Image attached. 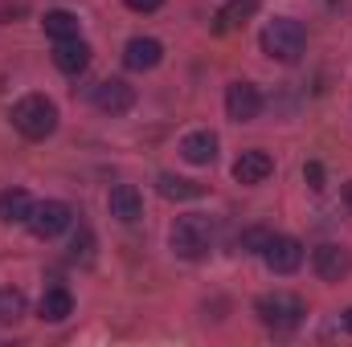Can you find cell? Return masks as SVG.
Listing matches in <instances>:
<instances>
[{"label": "cell", "instance_id": "obj_11", "mask_svg": "<svg viewBox=\"0 0 352 347\" xmlns=\"http://www.w3.org/2000/svg\"><path fill=\"white\" fill-rule=\"evenodd\" d=\"M311 265H316V274L324 278V282H340L344 274L352 270V254L344 250V246H320L316 254H311Z\"/></svg>", "mask_w": 352, "mask_h": 347}, {"label": "cell", "instance_id": "obj_20", "mask_svg": "<svg viewBox=\"0 0 352 347\" xmlns=\"http://www.w3.org/2000/svg\"><path fill=\"white\" fill-rule=\"evenodd\" d=\"M25 315V294L12 286H0V323H16Z\"/></svg>", "mask_w": 352, "mask_h": 347}, {"label": "cell", "instance_id": "obj_17", "mask_svg": "<svg viewBox=\"0 0 352 347\" xmlns=\"http://www.w3.org/2000/svg\"><path fill=\"white\" fill-rule=\"evenodd\" d=\"M156 188H160V196H168V200H197V196H205V184L184 180V176H173V172H160Z\"/></svg>", "mask_w": 352, "mask_h": 347}, {"label": "cell", "instance_id": "obj_24", "mask_svg": "<svg viewBox=\"0 0 352 347\" xmlns=\"http://www.w3.org/2000/svg\"><path fill=\"white\" fill-rule=\"evenodd\" d=\"M123 4H127L131 12H156V8H160L164 0H123Z\"/></svg>", "mask_w": 352, "mask_h": 347}, {"label": "cell", "instance_id": "obj_1", "mask_svg": "<svg viewBox=\"0 0 352 347\" xmlns=\"http://www.w3.org/2000/svg\"><path fill=\"white\" fill-rule=\"evenodd\" d=\"M12 127L25 135V139H50L58 131V106L45 98V94H25L16 106H12Z\"/></svg>", "mask_w": 352, "mask_h": 347}, {"label": "cell", "instance_id": "obj_8", "mask_svg": "<svg viewBox=\"0 0 352 347\" xmlns=\"http://www.w3.org/2000/svg\"><path fill=\"white\" fill-rule=\"evenodd\" d=\"M263 258L274 274H295V270L303 265V246H299L295 237H270L266 250H263Z\"/></svg>", "mask_w": 352, "mask_h": 347}, {"label": "cell", "instance_id": "obj_15", "mask_svg": "<svg viewBox=\"0 0 352 347\" xmlns=\"http://www.w3.org/2000/svg\"><path fill=\"white\" fill-rule=\"evenodd\" d=\"M270 172H274V160L266 152H242L238 164H234V180L238 184H263Z\"/></svg>", "mask_w": 352, "mask_h": 347}, {"label": "cell", "instance_id": "obj_25", "mask_svg": "<svg viewBox=\"0 0 352 347\" xmlns=\"http://www.w3.org/2000/svg\"><path fill=\"white\" fill-rule=\"evenodd\" d=\"M29 8L25 4H0V21H12V16H25Z\"/></svg>", "mask_w": 352, "mask_h": 347}, {"label": "cell", "instance_id": "obj_9", "mask_svg": "<svg viewBox=\"0 0 352 347\" xmlns=\"http://www.w3.org/2000/svg\"><path fill=\"white\" fill-rule=\"evenodd\" d=\"M160 58H164V45H160L156 37H131V41H127V49H123V66H127V70H135V74L156 70V66H160Z\"/></svg>", "mask_w": 352, "mask_h": 347}, {"label": "cell", "instance_id": "obj_27", "mask_svg": "<svg viewBox=\"0 0 352 347\" xmlns=\"http://www.w3.org/2000/svg\"><path fill=\"white\" fill-rule=\"evenodd\" d=\"M344 327H349V331H352V307H349V311H344Z\"/></svg>", "mask_w": 352, "mask_h": 347}, {"label": "cell", "instance_id": "obj_18", "mask_svg": "<svg viewBox=\"0 0 352 347\" xmlns=\"http://www.w3.org/2000/svg\"><path fill=\"white\" fill-rule=\"evenodd\" d=\"M254 12H258V0H230V4L217 12V33H230V29L246 25Z\"/></svg>", "mask_w": 352, "mask_h": 347}, {"label": "cell", "instance_id": "obj_23", "mask_svg": "<svg viewBox=\"0 0 352 347\" xmlns=\"http://www.w3.org/2000/svg\"><path fill=\"white\" fill-rule=\"evenodd\" d=\"M303 180H307V188H316V192H320V188H324V168H320L316 160H311V164H303Z\"/></svg>", "mask_w": 352, "mask_h": 347}, {"label": "cell", "instance_id": "obj_26", "mask_svg": "<svg viewBox=\"0 0 352 347\" xmlns=\"http://www.w3.org/2000/svg\"><path fill=\"white\" fill-rule=\"evenodd\" d=\"M344 204H349V213H352V180L344 184Z\"/></svg>", "mask_w": 352, "mask_h": 347}, {"label": "cell", "instance_id": "obj_2", "mask_svg": "<svg viewBox=\"0 0 352 347\" xmlns=\"http://www.w3.org/2000/svg\"><path fill=\"white\" fill-rule=\"evenodd\" d=\"M307 49V29L291 16H274L263 29V53L274 62H299Z\"/></svg>", "mask_w": 352, "mask_h": 347}, {"label": "cell", "instance_id": "obj_21", "mask_svg": "<svg viewBox=\"0 0 352 347\" xmlns=\"http://www.w3.org/2000/svg\"><path fill=\"white\" fill-rule=\"evenodd\" d=\"M266 241H270V233H266L263 225H254V229H246V233L238 237V246H242L246 254H263V250H266Z\"/></svg>", "mask_w": 352, "mask_h": 347}, {"label": "cell", "instance_id": "obj_5", "mask_svg": "<svg viewBox=\"0 0 352 347\" xmlns=\"http://www.w3.org/2000/svg\"><path fill=\"white\" fill-rule=\"evenodd\" d=\"M70 221H74V208H70L66 200H45V204H33L29 229H33V237L54 241L58 233H66V229H70Z\"/></svg>", "mask_w": 352, "mask_h": 347}, {"label": "cell", "instance_id": "obj_12", "mask_svg": "<svg viewBox=\"0 0 352 347\" xmlns=\"http://www.w3.org/2000/svg\"><path fill=\"white\" fill-rule=\"evenodd\" d=\"M54 66H58L62 74L78 78V74L90 66V45H87V41H78V37L58 41V45H54Z\"/></svg>", "mask_w": 352, "mask_h": 347}, {"label": "cell", "instance_id": "obj_6", "mask_svg": "<svg viewBox=\"0 0 352 347\" xmlns=\"http://www.w3.org/2000/svg\"><path fill=\"white\" fill-rule=\"evenodd\" d=\"M258 110H263V94H258V86L234 82V86L226 90V115H230L234 123H254Z\"/></svg>", "mask_w": 352, "mask_h": 347}, {"label": "cell", "instance_id": "obj_7", "mask_svg": "<svg viewBox=\"0 0 352 347\" xmlns=\"http://www.w3.org/2000/svg\"><path fill=\"white\" fill-rule=\"evenodd\" d=\"M94 106L102 115H127L135 106V90L127 86L123 78H107V82L94 86Z\"/></svg>", "mask_w": 352, "mask_h": 347}, {"label": "cell", "instance_id": "obj_4", "mask_svg": "<svg viewBox=\"0 0 352 347\" xmlns=\"http://www.w3.org/2000/svg\"><path fill=\"white\" fill-rule=\"evenodd\" d=\"M303 298L299 294H287V290H274V294H263L258 298V319L274 331H295L303 323Z\"/></svg>", "mask_w": 352, "mask_h": 347}, {"label": "cell", "instance_id": "obj_22", "mask_svg": "<svg viewBox=\"0 0 352 347\" xmlns=\"http://www.w3.org/2000/svg\"><path fill=\"white\" fill-rule=\"evenodd\" d=\"M90 250H94L90 229H78V233H74V246H70V258L74 261H90Z\"/></svg>", "mask_w": 352, "mask_h": 347}, {"label": "cell", "instance_id": "obj_16", "mask_svg": "<svg viewBox=\"0 0 352 347\" xmlns=\"http://www.w3.org/2000/svg\"><path fill=\"white\" fill-rule=\"evenodd\" d=\"M37 315H41L45 323H62V319H70V315H74V294H70L66 286H50V290L41 294Z\"/></svg>", "mask_w": 352, "mask_h": 347}, {"label": "cell", "instance_id": "obj_13", "mask_svg": "<svg viewBox=\"0 0 352 347\" xmlns=\"http://www.w3.org/2000/svg\"><path fill=\"white\" fill-rule=\"evenodd\" d=\"M33 217V196L25 188H4L0 192V221L4 225H29Z\"/></svg>", "mask_w": 352, "mask_h": 347}, {"label": "cell", "instance_id": "obj_10", "mask_svg": "<svg viewBox=\"0 0 352 347\" xmlns=\"http://www.w3.org/2000/svg\"><path fill=\"white\" fill-rule=\"evenodd\" d=\"M107 208H111V217H115V221L131 225V221H140V217H144V196H140V188H135V184H115V188H111V196H107Z\"/></svg>", "mask_w": 352, "mask_h": 347}, {"label": "cell", "instance_id": "obj_3", "mask_svg": "<svg viewBox=\"0 0 352 347\" xmlns=\"http://www.w3.org/2000/svg\"><path fill=\"white\" fill-rule=\"evenodd\" d=\"M173 250L180 258L197 261L205 258L209 250H213V221L205 217V213H188V217H180L173 225Z\"/></svg>", "mask_w": 352, "mask_h": 347}, {"label": "cell", "instance_id": "obj_14", "mask_svg": "<svg viewBox=\"0 0 352 347\" xmlns=\"http://www.w3.org/2000/svg\"><path fill=\"white\" fill-rule=\"evenodd\" d=\"M180 156H184L188 164H197V168L213 164V160H217V135H213V131H192V135H184Z\"/></svg>", "mask_w": 352, "mask_h": 347}, {"label": "cell", "instance_id": "obj_19", "mask_svg": "<svg viewBox=\"0 0 352 347\" xmlns=\"http://www.w3.org/2000/svg\"><path fill=\"white\" fill-rule=\"evenodd\" d=\"M45 33L54 37V41H66V37H78V16L74 12H66V8H54V12H45Z\"/></svg>", "mask_w": 352, "mask_h": 347}]
</instances>
